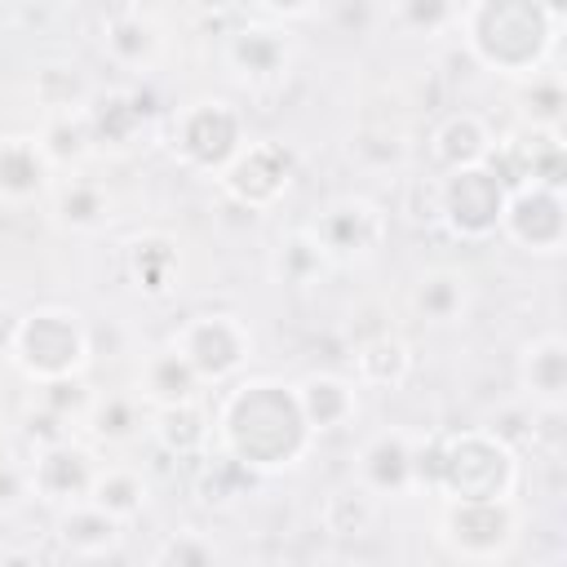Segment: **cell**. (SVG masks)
Listing matches in <instances>:
<instances>
[{"mask_svg":"<svg viewBox=\"0 0 567 567\" xmlns=\"http://www.w3.org/2000/svg\"><path fill=\"white\" fill-rule=\"evenodd\" d=\"M195 368H190V359L186 354H164V359H155L151 363V390L159 394V399H168V403H182L190 390H195Z\"/></svg>","mask_w":567,"mask_h":567,"instance_id":"4","label":"cell"},{"mask_svg":"<svg viewBox=\"0 0 567 567\" xmlns=\"http://www.w3.org/2000/svg\"><path fill=\"white\" fill-rule=\"evenodd\" d=\"M270 4H279V9H306L310 0H270Z\"/></svg>","mask_w":567,"mask_h":567,"instance_id":"7","label":"cell"},{"mask_svg":"<svg viewBox=\"0 0 567 567\" xmlns=\"http://www.w3.org/2000/svg\"><path fill=\"white\" fill-rule=\"evenodd\" d=\"M97 492H102L97 501H102V505H111V509H128V505H133V496H137V487H133L128 478H111V483H102Z\"/></svg>","mask_w":567,"mask_h":567,"instance_id":"5","label":"cell"},{"mask_svg":"<svg viewBox=\"0 0 567 567\" xmlns=\"http://www.w3.org/2000/svg\"><path fill=\"white\" fill-rule=\"evenodd\" d=\"M35 186H40V155L31 146H22V142H9L0 151V190L27 195Z\"/></svg>","mask_w":567,"mask_h":567,"instance_id":"3","label":"cell"},{"mask_svg":"<svg viewBox=\"0 0 567 567\" xmlns=\"http://www.w3.org/2000/svg\"><path fill=\"white\" fill-rule=\"evenodd\" d=\"M182 354L190 359L195 372H226V368L239 363L244 337H239V328L230 319H204V323H195L186 332V350Z\"/></svg>","mask_w":567,"mask_h":567,"instance_id":"2","label":"cell"},{"mask_svg":"<svg viewBox=\"0 0 567 567\" xmlns=\"http://www.w3.org/2000/svg\"><path fill=\"white\" fill-rule=\"evenodd\" d=\"M62 208H66V217H75V221H89V217L97 213V195H93V190H75V195L62 199Z\"/></svg>","mask_w":567,"mask_h":567,"instance_id":"6","label":"cell"},{"mask_svg":"<svg viewBox=\"0 0 567 567\" xmlns=\"http://www.w3.org/2000/svg\"><path fill=\"white\" fill-rule=\"evenodd\" d=\"M18 350H22L27 368H35L44 377H66L80 359V332L66 315H35L18 332Z\"/></svg>","mask_w":567,"mask_h":567,"instance_id":"1","label":"cell"}]
</instances>
